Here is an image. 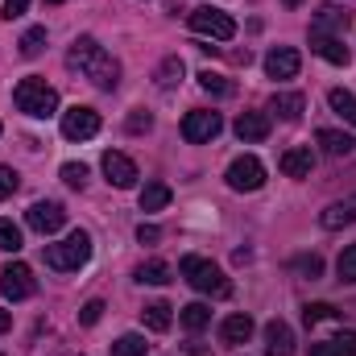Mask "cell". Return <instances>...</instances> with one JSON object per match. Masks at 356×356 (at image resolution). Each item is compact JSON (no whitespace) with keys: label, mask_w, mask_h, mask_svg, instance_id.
Segmentation results:
<instances>
[{"label":"cell","mask_w":356,"mask_h":356,"mask_svg":"<svg viewBox=\"0 0 356 356\" xmlns=\"http://www.w3.org/2000/svg\"><path fill=\"white\" fill-rule=\"evenodd\" d=\"M302 108H307V99H302L298 91H277V95L269 99V112H277L282 120H298Z\"/></svg>","instance_id":"obj_19"},{"label":"cell","mask_w":356,"mask_h":356,"mask_svg":"<svg viewBox=\"0 0 356 356\" xmlns=\"http://www.w3.org/2000/svg\"><path fill=\"white\" fill-rule=\"evenodd\" d=\"M266 356H294V332L282 319L266 323Z\"/></svg>","instance_id":"obj_14"},{"label":"cell","mask_w":356,"mask_h":356,"mask_svg":"<svg viewBox=\"0 0 356 356\" xmlns=\"http://www.w3.org/2000/svg\"><path fill=\"white\" fill-rule=\"evenodd\" d=\"M220 336H224V344H245L253 336V319L249 315H228L220 323Z\"/></svg>","instance_id":"obj_20"},{"label":"cell","mask_w":356,"mask_h":356,"mask_svg":"<svg viewBox=\"0 0 356 356\" xmlns=\"http://www.w3.org/2000/svg\"><path fill=\"white\" fill-rule=\"evenodd\" d=\"M232 129H236V137H241V141L257 145V141H266V137H269V116H266V112H241Z\"/></svg>","instance_id":"obj_16"},{"label":"cell","mask_w":356,"mask_h":356,"mask_svg":"<svg viewBox=\"0 0 356 356\" xmlns=\"http://www.w3.org/2000/svg\"><path fill=\"white\" fill-rule=\"evenodd\" d=\"M13 104H17L25 116H38V120H46V116H54V112H58V91L50 88L46 79L29 75V79H21V83L13 88Z\"/></svg>","instance_id":"obj_2"},{"label":"cell","mask_w":356,"mask_h":356,"mask_svg":"<svg viewBox=\"0 0 356 356\" xmlns=\"http://www.w3.org/2000/svg\"><path fill=\"white\" fill-rule=\"evenodd\" d=\"M315 141L323 145V154H327V158H348V154L356 149V141L348 137V133H340V129H319V133H315Z\"/></svg>","instance_id":"obj_18"},{"label":"cell","mask_w":356,"mask_h":356,"mask_svg":"<svg viewBox=\"0 0 356 356\" xmlns=\"http://www.w3.org/2000/svg\"><path fill=\"white\" fill-rule=\"evenodd\" d=\"M95 133H99V112H95V108L75 104V108L63 112V137H67V141H88Z\"/></svg>","instance_id":"obj_8"},{"label":"cell","mask_w":356,"mask_h":356,"mask_svg":"<svg viewBox=\"0 0 356 356\" xmlns=\"http://www.w3.org/2000/svg\"><path fill=\"white\" fill-rule=\"evenodd\" d=\"M91 257V236L83 228H75L67 241H58V245H46V266L58 269V273H71V269L88 266Z\"/></svg>","instance_id":"obj_4"},{"label":"cell","mask_w":356,"mask_h":356,"mask_svg":"<svg viewBox=\"0 0 356 356\" xmlns=\"http://www.w3.org/2000/svg\"><path fill=\"white\" fill-rule=\"evenodd\" d=\"M182 75H186V67H182V58L178 54H170V58H162V67H158V88L162 91H170V88H178L182 83Z\"/></svg>","instance_id":"obj_22"},{"label":"cell","mask_w":356,"mask_h":356,"mask_svg":"<svg viewBox=\"0 0 356 356\" xmlns=\"http://www.w3.org/2000/svg\"><path fill=\"white\" fill-rule=\"evenodd\" d=\"M298 67H302V58H298L294 46H273L266 54V75L269 79H294Z\"/></svg>","instance_id":"obj_12"},{"label":"cell","mask_w":356,"mask_h":356,"mask_svg":"<svg viewBox=\"0 0 356 356\" xmlns=\"http://www.w3.org/2000/svg\"><path fill=\"white\" fill-rule=\"evenodd\" d=\"M294 269H298V273H307V277H319V273H323V257H315V253L294 257Z\"/></svg>","instance_id":"obj_36"},{"label":"cell","mask_w":356,"mask_h":356,"mask_svg":"<svg viewBox=\"0 0 356 356\" xmlns=\"http://www.w3.org/2000/svg\"><path fill=\"white\" fill-rule=\"evenodd\" d=\"M104 175H108V182H112L116 191H129V186L137 182V162H133L129 154L108 149V154H104Z\"/></svg>","instance_id":"obj_11"},{"label":"cell","mask_w":356,"mask_h":356,"mask_svg":"<svg viewBox=\"0 0 356 356\" xmlns=\"http://www.w3.org/2000/svg\"><path fill=\"white\" fill-rule=\"evenodd\" d=\"M166 203H170V186L166 182H149L141 191V211H162Z\"/></svg>","instance_id":"obj_26"},{"label":"cell","mask_w":356,"mask_h":356,"mask_svg":"<svg viewBox=\"0 0 356 356\" xmlns=\"http://www.w3.org/2000/svg\"><path fill=\"white\" fill-rule=\"evenodd\" d=\"M21 245H25V241H21V228H17L13 220H0V249H4V253H17Z\"/></svg>","instance_id":"obj_31"},{"label":"cell","mask_w":356,"mask_h":356,"mask_svg":"<svg viewBox=\"0 0 356 356\" xmlns=\"http://www.w3.org/2000/svg\"><path fill=\"white\" fill-rule=\"evenodd\" d=\"M46 4H58V0H46Z\"/></svg>","instance_id":"obj_46"},{"label":"cell","mask_w":356,"mask_h":356,"mask_svg":"<svg viewBox=\"0 0 356 356\" xmlns=\"http://www.w3.org/2000/svg\"><path fill=\"white\" fill-rule=\"evenodd\" d=\"M348 21H353V17H348V8L323 4V8L315 13V25H311V33H332V38H336V33H344V29H348Z\"/></svg>","instance_id":"obj_17"},{"label":"cell","mask_w":356,"mask_h":356,"mask_svg":"<svg viewBox=\"0 0 356 356\" xmlns=\"http://www.w3.org/2000/svg\"><path fill=\"white\" fill-rule=\"evenodd\" d=\"M220 129H224V120H220V112H207V108H195V112H186V116H182V137H186L191 145H203V141H211V137H220Z\"/></svg>","instance_id":"obj_6"},{"label":"cell","mask_w":356,"mask_h":356,"mask_svg":"<svg viewBox=\"0 0 356 356\" xmlns=\"http://www.w3.org/2000/svg\"><path fill=\"white\" fill-rule=\"evenodd\" d=\"M145 336H137V332H129V336H120L116 344H112V356H145Z\"/></svg>","instance_id":"obj_29"},{"label":"cell","mask_w":356,"mask_h":356,"mask_svg":"<svg viewBox=\"0 0 356 356\" xmlns=\"http://www.w3.org/2000/svg\"><path fill=\"white\" fill-rule=\"evenodd\" d=\"M63 182L79 191V186L88 182V166H83V162H67V166H63Z\"/></svg>","instance_id":"obj_34"},{"label":"cell","mask_w":356,"mask_h":356,"mask_svg":"<svg viewBox=\"0 0 356 356\" xmlns=\"http://www.w3.org/2000/svg\"><path fill=\"white\" fill-rule=\"evenodd\" d=\"M311 356H340V353H336L332 340H323V344H311Z\"/></svg>","instance_id":"obj_42"},{"label":"cell","mask_w":356,"mask_h":356,"mask_svg":"<svg viewBox=\"0 0 356 356\" xmlns=\"http://www.w3.org/2000/svg\"><path fill=\"white\" fill-rule=\"evenodd\" d=\"M175 307L170 302H149L145 311H141V323L149 327V332H170V323H175V315H170Z\"/></svg>","instance_id":"obj_21"},{"label":"cell","mask_w":356,"mask_h":356,"mask_svg":"<svg viewBox=\"0 0 356 356\" xmlns=\"http://www.w3.org/2000/svg\"><path fill=\"white\" fill-rule=\"evenodd\" d=\"M137 282H145V286H166V282H170V266H166V261H141V266H137Z\"/></svg>","instance_id":"obj_27"},{"label":"cell","mask_w":356,"mask_h":356,"mask_svg":"<svg viewBox=\"0 0 356 356\" xmlns=\"http://www.w3.org/2000/svg\"><path fill=\"white\" fill-rule=\"evenodd\" d=\"M0 290H4V298L8 302H21V298H29L33 290H38V282H33V269L25 266V261H13V266L0 269Z\"/></svg>","instance_id":"obj_9"},{"label":"cell","mask_w":356,"mask_h":356,"mask_svg":"<svg viewBox=\"0 0 356 356\" xmlns=\"http://www.w3.org/2000/svg\"><path fill=\"white\" fill-rule=\"evenodd\" d=\"M149 124H154V116H149V112H133L124 129H129V133H149Z\"/></svg>","instance_id":"obj_39"},{"label":"cell","mask_w":356,"mask_h":356,"mask_svg":"<svg viewBox=\"0 0 356 356\" xmlns=\"http://www.w3.org/2000/svg\"><path fill=\"white\" fill-rule=\"evenodd\" d=\"M158 236H162V232H158L154 224H141V228H137V241H141V245H154Z\"/></svg>","instance_id":"obj_41"},{"label":"cell","mask_w":356,"mask_h":356,"mask_svg":"<svg viewBox=\"0 0 356 356\" xmlns=\"http://www.w3.org/2000/svg\"><path fill=\"white\" fill-rule=\"evenodd\" d=\"M327 104H332V112H336V116H344L348 124H356V95H353V91L332 88V91H327Z\"/></svg>","instance_id":"obj_24"},{"label":"cell","mask_w":356,"mask_h":356,"mask_svg":"<svg viewBox=\"0 0 356 356\" xmlns=\"http://www.w3.org/2000/svg\"><path fill=\"white\" fill-rule=\"evenodd\" d=\"M17 186H21V178L13 166H0V199H8V195H17Z\"/></svg>","instance_id":"obj_37"},{"label":"cell","mask_w":356,"mask_h":356,"mask_svg":"<svg viewBox=\"0 0 356 356\" xmlns=\"http://www.w3.org/2000/svg\"><path fill=\"white\" fill-rule=\"evenodd\" d=\"M311 50H315L323 63H332V67H348V63H353V50H348L340 38H332V33H311Z\"/></svg>","instance_id":"obj_13"},{"label":"cell","mask_w":356,"mask_h":356,"mask_svg":"<svg viewBox=\"0 0 356 356\" xmlns=\"http://www.w3.org/2000/svg\"><path fill=\"white\" fill-rule=\"evenodd\" d=\"M302 319H307V323H323V319H340V311H336L332 302H307V307H302Z\"/></svg>","instance_id":"obj_30"},{"label":"cell","mask_w":356,"mask_h":356,"mask_svg":"<svg viewBox=\"0 0 356 356\" xmlns=\"http://www.w3.org/2000/svg\"><path fill=\"white\" fill-rule=\"evenodd\" d=\"M332 344H336V353L340 356H356V332H340Z\"/></svg>","instance_id":"obj_38"},{"label":"cell","mask_w":356,"mask_h":356,"mask_svg":"<svg viewBox=\"0 0 356 356\" xmlns=\"http://www.w3.org/2000/svg\"><path fill=\"white\" fill-rule=\"evenodd\" d=\"M228 186L232 191H261V182H266V166L253 158V154H245V158H236L232 166H228Z\"/></svg>","instance_id":"obj_10"},{"label":"cell","mask_w":356,"mask_h":356,"mask_svg":"<svg viewBox=\"0 0 356 356\" xmlns=\"http://www.w3.org/2000/svg\"><path fill=\"white\" fill-rule=\"evenodd\" d=\"M348 207H353V216H356V195H353V199H348Z\"/></svg>","instance_id":"obj_45"},{"label":"cell","mask_w":356,"mask_h":356,"mask_svg":"<svg viewBox=\"0 0 356 356\" xmlns=\"http://www.w3.org/2000/svg\"><path fill=\"white\" fill-rule=\"evenodd\" d=\"M277 166H282V175H290V178H307L315 170V154H311V145H294V149H286L277 158Z\"/></svg>","instance_id":"obj_15"},{"label":"cell","mask_w":356,"mask_h":356,"mask_svg":"<svg viewBox=\"0 0 356 356\" xmlns=\"http://www.w3.org/2000/svg\"><path fill=\"white\" fill-rule=\"evenodd\" d=\"M282 4H286V8H298V4H302V0H282Z\"/></svg>","instance_id":"obj_44"},{"label":"cell","mask_w":356,"mask_h":356,"mask_svg":"<svg viewBox=\"0 0 356 356\" xmlns=\"http://www.w3.org/2000/svg\"><path fill=\"white\" fill-rule=\"evenodd\" d=\"M186 25H191L199 38H216V42H232V38H236V21H232L224 8H211V4L191 8Z\"/></svg>","instance_id":"obj_5"},{"label":"cell","mask_w":356,"mask_h":356,"mask_svg":"<svg viewBox=\"0 0 356 356\" xmlns=\"http://www.w3.org/2000/svg\"><path fill=\"white\" fill-rule=\"evenodd\" d=\"M178 319H182V327H186V332H203V327L211 323V307H203V302H186Z\"/></svg>","instance_id":"obj_25"},{"label":"cell","mask_w":356,"mask_h":356,"mask_svg":"<svg viewBox=\"0 0 356 356\" xmlns=\"http://www.w3.org/2000/svg\"><path fill=\"white\" fill-rule=\"evenodd\" d=\"M199 88L211 91V95H232V83L224 75H216V71H199Z\"/></svg>","instance_id":"obj_32"},{"label":"cell","mask_w":356,"mask_h":356,"mask_svg":"<svg viewBox=\"0 0 356 356\" xmlns=\"http://www.w3.org/2000/svg\"><path fill=\"white\" fill-rule=\"evenodd\" d=\"M356 216H353V207H348V199L344 203H332V207H323L319 211V224L327 228V232H336V228H344V224H353Z\"/></svg>","instance_id":"obj_23"},{"label":"cell","mask_w":356,"mask_h":356,"mask_svg":"<svg viewBox=\"0 0 356 356\" xmlns=\"http://www.w3.org/2000/svg\"><path fill=\"white\" fill-rule=\"evenodd\" d=\"M99 315H104V302H99V298H91V302L79 307V323H83V327H95V323H99Z\"/></svg>","instance_id":"obj_35"},{"label":"cell","mask_w":356,"mask_h":356,"mask_svg":"<svg viewBox=\"0 0 356 356\" xmlns=\"http://www.w3.org/2000/svg\"><path fill=\"white\" fill-rule=\"evenodd\" d=\"M336 269H340V282H356V245H348V249L340 253Z\"/></svg>","instance_id":"obj_33"},{"label":"cell","mask_w":356,"mask_h":356,"mask_svg":"<svg viewBox=\"0 0 356 356\" xmlns=\"http://www.w3.org/2000/svg\"><path fill=\"white\" fill-rule=\"evenodd\" d=\"M178 273H182L199 294H211V298H228V294H232V282L224 277V269L216 266V261H207V257H182Z\"/></svg>","instance_id":"obj_3"},{"label":"cell","mask_w":356,"mask_h":356,"mask_svg":"<svg viewBox=\"0 0 356 356\" xmlns=\"http://www.w3.org/2000/svg\"><path fill=\"white\" fill-rule=\"evenodd\" d=\"M17 46H21V54H25V58H38V54H42V46H46V25L25 29V38H21Z\"/></svg>","instance_id":"obj_28"},{"label":"cell","mask_w":356,"mask_h":356,"mask_svg":"<svg viewBox=\"0 0 356 356\" xmlns=\"http://www.w3.org/2000/svg\"><path fill=\"white\" fill-rule=\"evenodd\" d=\"M25 224H29L33 232L50 236V232H58V228L67 224V207H63L58 199H38V203L25 211Z\"/></svg>","instance_id":"obj_7"},{"label":"cell","mask_w":356,"mask_h":356,"mask_svg":"<svg viewBox=\"0 0 356 356\" xmlns=\"http://www.w3.org/2000/svg\"><path fill=\"white\" fill-rule=\"evenodd\" d=\"M8 323H13V315H8V311H0V336L8 332Z\"/></svg>","instance_id":"obj_43"},{"label":"cell","mask_w":356,"mask_h":356,"mask_svg":"<svg viewBox=\"0 0 356 356\" xmlns=\"http://www.w3.org/2000/svg\"><path fill=\"white\" fill-rule=\"evenodd\" d=\"M25 8H29V0H4V8H0V17H4V21H13V17H21Z\"/></svg>","instance_id":"obj_40"},{"label":"cell","mask_w":356,"mask_h":356,"mask_svg":"<svg viewBox=\"0 0 356 356\" xmlns=\"http://www.w3.org/2000/svg\"><path fill=\"white\" fill-rule=\"evenodd\" d=\"M67 67L79 71L83 79H91L95 88H104V91H112L116 83H120V63H116L95 38H75V42H71V50H67Z\"/></svg>","instance_id":"obj_1"}]
</instances>
